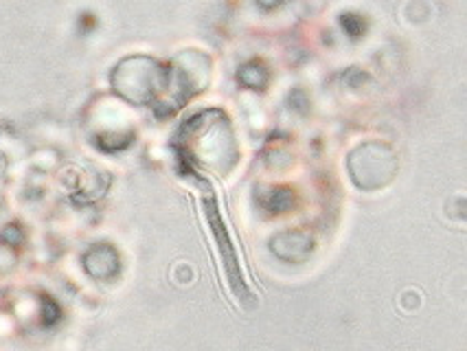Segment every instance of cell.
Masks as SVG:
<instances>
[{
    "label": "cell",
    "instance_id": "1",
    "mask_svg": "<svg viewBox=\"0 0 467 351\" xmlns=\"http://www.w3.org/2000/svg\"><path fill=\"white\" fill-rule=\"evenodd\" d=\"M160 75L163 73L158 70V64L149 57H127L115 68L112 84H115L117 93L126 97L127 101L145 104L158 90Z\"/></svg>",
    "mask_w": 467,
    "mask_h": 351
},
{
    "label": "cell",
    "instance_id": "2",
    "mask_svg": "<svg viewBox=\"0 0 467 351\" xmlns=\"http://www.w3.org/2000/svg\"><path fill=\"white\" fill-rule=\"evenodd\" d=\"M204 215H207L208 226H211L213 240H216V244H218L219 257H222L224 270H227V279H228L230 290H233V294L238 296L239 301H244V304H252L250 301L252 294L249 293V288H246L244 274H241V268H239L238 253H235L233 242H230V237H228L227 224H224L222 213H219L216 196L204 198Z\"/></svg>",
    "mask_w": 467,
    "mask_h": 351
},
{
    "label": "cell",
    "instance_id": "3",
    "mask_svg": "<svg viewBox=\"0 0 467 351\" xmlns=\"http://www.w3.org/2000/svg\"><path fill=\"white\" fill-rule=\"evenodd\" d=\"M270 248L283 262L300 263L314 251V240L305 231H283V233L272 237Z\"/></svg>",
    "mask_w": 467,
    "mask_h": 351
},
{
    "label": "cell",
    "instance_id": "4",
    "mask_svg": "<svg viewBox=\"0 0 467 351\" xmlns=\"http://www.w3.org/2000/svg\"><path fill=\"white\" fill-rule=\"evenodd\" d=\"M84 268L93 279L110 281L119 274L121 257L115 246L110 244H95L84 255Z\"/></svg>",
    "mask_w": 467,
    "mask_h": 351
},
{
    "label": "cell",
    "instance_id": "5",
    "mask_svg": "<svg viewBox=\"0 0 467 351\" xmlns=\"http://www.w3.org/2000/svg\"><path fill=\"white\" fill-rule=\"evenodd\" d=\"M292 193L286 191V189H279V191L270 193V200L266 202V209L272 211V213H283L292 207Z\"/></svg>",
    "mask_w": 467,
    "mask_h": 351
},
{
    "label": "cell",
    "instance_id": "6",
    "mask_svg": "<svg viewBox=\"0 0 467 351\" xmlns=\"http://www.w3.org/2000/svg\"><path fill=\"white\" fill-rule=\"evenodd\" d=\"M48 307H51V310H46L45 305V312H42V315H45V325H53V323L60 318V307H57V304L53 299L48 301Z\"/></svg>",
    "mask_w": 467,
    "mask_h": 351
}]
</instances>
